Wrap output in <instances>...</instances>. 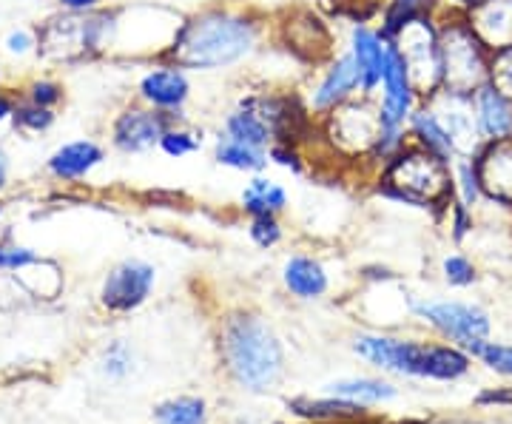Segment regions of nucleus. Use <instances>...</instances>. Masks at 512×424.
Here are the masks:
<instances>
[{
	"mask_svg": "<svg viewBox=\"0 0 512 424\" xmlns=\"http://www.w3.org/2000/svg\"><path fill=\"white\" fill-rule=\"evenodd\" d=\"M413 308L444 336L456 339L464 351L490 336V316L470 302H416Z\"/></svg>",
	"mask_w": 512,
	"mask_h": 424,
	"instance_id": "1a4fd4ad",
	"label": "nucleus"
},
{
	"mask_svg": "<svg viewBox=\"0 0 512 424\" xmlns=\"http://www.w3.org/2000/svg\"><path fill=\"white\" fill-rule=\"evenodd\" d=\"M467 20L490 52L512 49V0H481Z\"/></svg>",
	"mask_w": 512,
	"mask_h": 424,
	"instance_id": "a211bd4d",
	"label": "nucleus"
},
{
	"mask_svg": "<svg viewBox=\"0 0 512 424\" xmlns=\"http://www.w3.org/2000/svg\"><path fill=\"white\" fill-rule=\"evenodd\" d=\"M225 359L242 385L262 390L279 376L282 351L274 333L268 331L256 316H234L225 325Z\"/></svg>",
	"mask_w": 512,
	"mask_h": 424,
	"instance_id": "20e7f679",
	"label": "nucleus"
},
{
	"mask_svg": "<svg viewBox=\"0 0 512 424\" xmlns=\"http://www.w3.org/2000/svg\"><path fill=\"white\" fill-rule=\"evenodd\" d=\"M265 37L259 15L234 6H208L185 15L180 32L163 60L185 72H222L254 55Z\"/></svg>",
	"mask_w": 512,
	"mask_h": 424,
	"instance_id": "f257e3e1",
	"label": "nucleus"
},
{
	"mask_svg": "<svg viewBox=\"0 0 512 424\" xmlns=\"http://www.w3.org/2000/svg\"><path fill=\"white\" fill-rule=\"evenodd\" d=\"M251 240L259 245V248H274L276 242L282 240V225L276 217H251Z\"/></svg>",
	"mask_w": 512,
	"mask_h": 424,
	"instance_id": "4c0bfd02",
	"label": "nucleus"
},
{
	"mask_svg": "<svg viewBox=\"0 0 512 424\" xmlns=\"http://www.w3.org/2000/svg\"><path fill=\"white\" fill-rule=\"evenodd\" d=\"M171 123H174V117L151 109L146 103L128 106L117 114V120L111 126V143L123 154H146L151 148H160V137Z\"/></svg>",
	"mask_w": 512,
	"mask_h": 424,
	"instance_id": "9b49d317",
	"label": "nucleus"
},
{
	"mask_svg": "<svg viewBox=\"0 0 512 424\" xmlns=\"http://www.w3.org/2000/svg\"><path fill=\"white\" fill-rule=\"evenodd\" d=\"M453 197L470 211L478 203H484V188H481V177H478L476 157H456V163H453Z\"/></svg>",
	"mask_w": 512,
	"mask_h": 424,
	"instance_id": "bb28decb",
	"label": "nucleus"
},
{
	"mask_svg": "<svg viewBox=\"0 0 512 424\" xmlns=\"http://www.w3.org/2000/svg\"><path fill=\"white\" fill-rule=\"evenodd\" d=\"M439 46L444 92L473 94L490 80V57L493 52L478 40L467 15L439 12Z\"/></svg>",
	"mask_w": 512,
	"mask_h": 424,
	"instance_id": "7ed1b4c3",
	"label": "nucleus"
},
{
	"mask_svg": "<svg viewBox=\"0 0 512 424\" xmlns=\"http://www.w3.org/2000/svg\"><path fill=\"white\" fill-rule=\"evenodd\" d=\"M379 191L399 203L444 208L453 200V163L407 143L379 168Z\"/></svg>",
	"mask_w": 512,
	"mask_h": 424,
	"instance_id": "f03ea898",
	"label": "nucleus"
},
{
	"mask_svg": "<svg viewBox=\"0 0 512 424\" xmlns=\"http://www.w3.org/2000/svg\"><path fill=\"white\" fill-rule=\"evenodd\" d=\"M106 160V151L92 143V140H74L60 146L49 157V171L60 177V180H80L86 177L92 168H97Z\"/></svg>",
	"mask_w": 512,
	"mask_h": 424,
	"instance_id": "4be33fe9",
	"label": "nucleus"
},
{
	"mask_svg": "<svg viewBox=\"0 0 512 424\" xmlns=\"http://www.w3.org/2000/svg\"><path fill=\"white\" fill-rule=\"evenodd\" d=\"M356 351L365 353L370 362L384 365V368L427 376V351L430 348L416 345V342H399V339H387V336H365L356 342Z\"/></svg>",
	"mask_w": 512,
	"mask_h": 424,
	"instance_id": "f3484780",
	"label": "nucleus"
},
{
	"mask_svg": "<svg viewBox=\"0 0 512 424\" xmlns=\"http://www.w3.org/2000/svg\"><path fill=\"white\" fill-rule=\"evenodd\" d=\"M202 148V131L185 126L183 120H174L165 134L160 137V151L165 157H174V160H183V157H191Z\"/></svg>",
	"mask_w": 512,
	"mask_h": 424,
	"instance_id": "cd10ccee",
	"label": "nucleus"
},
{
	"mask_svg": "<svg viewBox=\"0 0 512 424\" xmlns=\"http://www.w3.org/2000/svg\"><path fill=\"white\" fill-rule=\"evenodd\" d=\"M433 111L439 114V120L444 123V129L453 140L456 148V157H476L478 151L484 148V134L478 126L476 106H473V94H458V92H444L433 94L430 100Z\"/></svg>",
	"mask_w": 512,
	"mask_h": 424,
	"instance_id": "9d476101",
	"label": "nucleus"
},
{
	"mask_svg": "<svg viewBox=\"0 0 512 424\" xmlns=\"http://www.w3.org/2000/svg\"><path fill=\"white\" fill-rule=\"evenodd\" d=\"M333 396H342V399H356V402H379V399H390L393 388L384 385V382H370V379H359V382H339V385H330Z\"/></svg>",
	"mask_w": 512,
	"mask_h": 424,
	"instance_id": "c756f323",
	"label": "nucleus"
},
{
	"mask_svg": "<svg viewBox=\"0 0 512 424\" xmlns=\"http://www.w3.org/2000/svg\"><path fill=\"white\" fill-rule=\"evenodd\" d=\"M478 402L481 405H487V402H512V396H507V393H484Z\"/></svg>",
	"mask_w": 512,
	"mask_h": 424,
	"instance_id": "c03bdc74",
	"label": "nucleus"
},
{
	"mask_svg": "<svg viewBox=\"0 0 512 424\" xmlns=\"http://www.w3.org/2000/svg\"><path fill=\"white\" fill-rule=\"evenodd\" d=\"M296 413L311 416V419H348L362 413L353 402H296Z\"/></svg>",
	"mask_w": 512,
	"mask_h": 424,
	"instance_id": "473e14b6",
	"label": "nucleus"
},
{
	"mask_svg": "<svg viewBox=\"0 0 512 424\" xmlns=\"http://www.w3.org/2000/svg\"><path fill=\"white\" fill-rule=\"evenodd\" d=\"M396 46L402 52L410 80L416 86L421 100H430L441 92L444 74H441V46H439V23L436 18H424L404 29L396 37Z\"/></svg>",
	"mask_w": 512,
	"mask_h": 424,
	"instance_id": "423d86ee",
	"label": "nucleus"
},
{
	"mask_svg": "<svg viewBox=\"0 0 512 424\" xmlns=\"http://www.w3.org/2000/svg\"><path fill=\"white\" fill-rule=\"evenodd\" d=\"M12 114H15V106H12V100L0 94V120H6V117H12Z\"/></svg>",
	"mask_w": 512,
	"mask_h": 424,
	"instance_id": "a18cd8bd",
	"label": "nucleus"
},
{
	"mask_svg": "<svg viewBox=\"0 0 512 424\" xmlns=\"http://www.w3.org/2000/svg\"><path fill=\"white\" fill-rule=\"evenodd\" d=\"M421 97L410 80L407 63L402 52L396 46V40H390L387 49V63H384L382 89L376 94V109H379V126L387 129H407L413 111L419 109Z\"/></svg>",
	"mask_w": 512,
	"mask_h": 424,
	"instance_id": "0eeeda50",
	"label": "nucleus"
},
{
	"mask_svg": "<svg viewBox=\"0 0 512 424\" xmlns=\"http://www.w3.org/2000/svg\"><path fill=\"white\" fill-rule=\"evenodd\" d=\"M37 46V40L32 32H26V29H18V32H12V35L6 37V49L12 52V55H26V52H32Z\"/></svg>",
	"mask_w": 512,
	"mask_h": 424,
	"instance_id": "a19ab883",
	"label": "nucleus"
},
{
	"mask_svg": "<svg viewBox=\"0 0 512 424\" xmlns=\"http://www.w3.org/2000/svg\"><path fill=\"white\" fill-rule=\"evenodd\" d=\"M37 254L29 251V248H0V268H9V271H18V268H26V265H35Z\"/></svg>",
	"mask_w": 512,
	"mask_h": 424,
	"instance_id": "ea45409f",
	"label": "nucleus"
},
{
	"mask_svg": "<svg viewBox=\"0 0 512 424\" xmlns=\"http://www.w3.org/2000/svg\"><path fill=\"white\" fill-rule=\"evenodd\" d=\"M285 285L291 288V294L302 296V299H316L328 291V274L316 259L293 257L285 265Z\"/></svg>",
	"mask_w": 512,
	"mask_h": 424,
	"instance_id": "a878e982",
	"label": "nucleus"
},
{
	"mask_svg": "<svg viewBox=\"0 0 512 424\" xmlns=\"http://www.w3.org/2000/svg\"><path fill=\"white\" fill-rule=\"evenodd\" d=\"M490 83L512 100V49H501L490 57Z\"/></svg>",
	"mask_w": 512,
	"mask_h": 424,
	"instance_id": "c9c22d12",
	"label": "nucleus"
},
{
	"mask_svg": "<svg viewBox=\"0 0 512 424\" xmlns=\"http://www.w3.org/2000/svg\"><path fill=\"white\" fill-rule=\"evenodd\" d=\"M439 15V0H384L382 15H379V32L387 40H396L404 29L424 18Z\"/></svg>",
	"mask_w": 512,
	"mask_h": 424,
	"instance_id": "b1692460",
	"label": "nucleus"
},
{
	"mask_svg": "<svg viewBox=\"0 0 512 424\" xmlns=\"http://www.w3.org/2000/svg\"><path fill=\"white\" fill-rule=\"evenodd\" d=\"M473 106H476L478 126L487 143L512 137V100L504 92H498L490 80L473 92Z\"/></svg>",
	"mask_w": 512,
	"mask_h": 424,
	"instance_id": "6ab92c4d",
	"label": "nucleus"
},
{
	"mask_svg": "<svg viewBox=\"0 0 512 424\" xmlns=\"http://www.w3.org/2000/svg\"><path fill=\"white\" fill-rule=\"evenodd\" d=\"M467 351L473 353L476 359H481L487 368L498 370V373H510L512 376V348L510 345H501V342H487L481 339L476 345H470Z\"/></svg>",
	"mask_w": 512,
	"mask_h": 424,
	"instance_id": "2f4dec72",
	"label": "nucleus"
},
{
	"mask_svg": "<svg viewBox=\"0 0 512 424\" xmlns=\"http://www.w3.org/2000/svg\"><path fill=\"white\" fill-rule=\"evenodd\" d=\"M202 419H205V407L197 399H177L157 410L160 424H202Z\"/></svg>",
	"mask_w": 512,
	"mask_h": 424,
	"instance_id": "7c9ffc66",
	"label": "nucleus"
},
{
	"mask_svg": "<svg viewBox=\"0 0 512 424\" xmlns=\"http://www.w3.org/2000/svg\"><path fill=\"white\" fill-rule=\"evenodd\" d=\"M222 134L234 137L239 143H248V146L265 148V151L276 143L274 129L268 126V120H265L256 109L245 106L242 100H239L237 109L225 114V120H222Z\"/></svg>",
	"mask_w": 512,
	"mask_h": 424,
	"instance_id": "5701e85b",
	"label": "nucleus"
},
{
	"mask_svg": "<svg viewBox=\"0 0 512 424\" xmlns=\"http://www.w3.org/2000/svg\"><path fill=\"white\" fill-rule=\"evenodd\" d=\"M476 277V265L464 257V254H450V257L444 259V279H447L450 285L467 288V285L476 282Z\"/></svg>",
	"mask_w": 512,
	"mask_h": 424,
	"instance_id": "e433bc0d",
	"label": "nucleus"
},
{
	"mask_svg": "<svg viewBox=\"0 0 512 424\" xmlns=\"http://www.w3.org/2000/svg\"><path fill=\"white\" fill-rule=\"evenodd\" d=\"M15 123H18L23 131H46L52 123H55V114L52 109H43V106H35V103H26V106H15Z\"/></svg>",
	"mask_w": 512,
	"mask_h": 424,
	"instance_id": "72a5a7b5",
	"label": "nucleus"
},
{
	"mask_svg": "<svg viewBox=\"0 0 512 424\" xmlns=\"http://www.w3.org/2000/svg\"><path fill=\"white\" fill-rule=\"evenodd\" d=\"M467 368H470V359H467V353H461L458 348L436 345V348L427 351V376L456 379L461 373H467Z\"/></svg>",
	"mask_w": 512,
	"mask_h": 424,
	"instance_id": "c85d7f7f",
	"label": "nucleus"
},
{
	"mask_svg": "<svg viewBox=\"0 0 512 424\" xmlns=\"http://www.w3.org/2000/svg\"><path fill=\"white\" fill-rule=\"evenodd\" d=\"M481 0H439V12H450V15H467L473 12Z\"/></svg>",
	"mask_w": 512,
	"mask_h": 424,
	"instance_id": "79ce46f5",
	"label": "nucleus"
},
{
	"mask_svg": "<svg viewBox=\"0 0 512 424\" xmlns=\"http://www.w3.org/2000/svg\"><path fill=\"white\" fill-rule=\"evenodd\" d=\"M356 97H362V89H359V69H356L350 52H342V55L330 57L328 66L319 74V80L308 89L305 106H308V111H311L316 120H322L325 114L336 111L339 106L356 100Z\"/></svg>",
	"mask_w": 512,
	"mask_h": 424,
	"instance_id": "6e6552de",
	"label": "nucleus"
},
{
	"mask_svg": "<svg viewBox=\"0 0 512 424\" xmlns=\"http://www.w3.org/2000/svg\"><path fill=\"white\" fill-rule=\"evenodd\" d=\"M319 134L342 160L367 163L379 137V109L373 97H356L319 120Z\"/></svg>",
	"mask_w": 512,
	"mask_h": 424,
	"instance_id": "39448f33",
	"label": "nucleus"
},
{
	"mask_svg": "<svg viewBox=\"0 0 512 424\" xmlns=\"http://www.w3.org/2000/svg\"><path fill=\"white\" fill-rule=\"evenodd\" d=\"M60 100H63V89L52 80H37L29 89V103L43 106V109H55Z\"/></svg>",
	"mask_w": 512,
	"mask_h": 424,
	"instance_id": "58836bf2",
	"label": "nucleus"
},
{
	"mask_svg": "<svg viewBox=\"0 0 512 424\" xmlns=\"http://www.w3.org/2000/svg\"><path fill=\"white\" fill-rule=\"evenodd\" d=\"M239 205L248 217H279L288 208V191L285 185L262 174H251V180L245 183L242 194H239Z\"/></svg>",
	"mask_w": 512,
	"mask_h": 424,
	"instance_id": "412c9836",
	"label": "nucleus"
},
{
	"mask_svg": "<svg viewBox=\"0 0 512 424\" xmlns=\"http://www.w3.org/2000/svg\"><path fill=\"white\" fill-rule=\"evenodd\" d=\"M214 163L222 168H231V171H242V174H262L271 160H268L265 148L239 143V140L220 131V137L214 143Z\"/></svg>",
	"mask_w": 512,
	"mask_h": 424,
	"instance_id": "393cba45",
	"label": "nucleus"
},
{
	"mask_svg": "<svg viewBox=\"0 0 512 424\" xmlns=\"http://www.w3.org/2000/svg\"><path fill=\"white\" fill-rule=\"evenodd\" d=\"M0 211H3V208H0Z\"/></svg>",
	"mask_w": 512,
	"mask_h": 424,
	"instance_id": "de8ad7c7",
	"label": "nucleus"
},
{
	"mask_svg": "<svg viewBox=\"0 0 512 424\" xmlns=\"http://www.w3.org/2000/svg\"><path fill=\"white\" fill-rule=\"evenodd\" d=\"M390 40L379 32V26H370L365 20H353L348 32V52L359 69V89L362 97H373L382 89L384 63H387Z\"/></svg>",
	"mask_w": 512,
	"mask_h": 424,
	"instance_id": "ddd939ff",
	"label": "nucleus"
},
{
	"mask_svg": "<svg viewBox=\"0 0 512 424\" xmlns=\"http://www.w3.org/2000/svg\"><path fill=\"white\" fill-rule=\"evenodd\" d=\"M137 94L151 109L163 111L174 120H183V111L191 100V77L177 63L163 60L140 77Z\"/></svg>",
	"mask_w": 512,
	"mask_h": 424,
	"instance_id": "f8f14e48",
	"label": "nucleus"
},
{
	"mask_svg": "<svg viewBox=\"0 0 512 424\" xmlns=\"http://www.w3.org/2000/svg\"><path fill=\"white\" fill-rule=\"evenodd\" d=\"M66 12H74V15H89L94 9H100L103 0H57Z\"/></svg>",
	"mask_w": 512,
	"mask_h": 424,
	"instance_id": "37998d69",
	"label": "nucleus"
},
{
	"mask_svg": "<svg viewBox=\"0 0 512 424\" xmlns=\"http://www.w3.org/2000/svg\"><path fill=\"white\" fill-rule=\"evenodd\" d=\"M407 137H410L413 146L424 148V151L436 154V157L447 160V163H456L453 140H450V134H447L444 123H441L439 114L433 111L430 103L421 100L419 109L413 111V117H410V123H407Z\"/></svg>",
	"mask_w": 512,
	"mask_h": 424,
	"instance_id": "aec40b11",
	"label": "nucleus"
},
{
	"mask_svg": "<svg viewBox=\"0 0 512 424\" xmlns=\"http://www.w3.org/2000/svg\"><path fill=\"white\" fill-rule=\"evenodd\" d=\"M484 200L512 208V137L490 140L476 154Z\"/></svg>",
	"mask_w": 512,
	"mask_h": 424,
	"instance_id": "2eb2a0df",
	"label": "nucleus"
},
{
	"mask_svg": "<svg viewBox=\"0 0 512 424\" xmlns=\"http://www.w3.org/2000/svg\"><path fill=\"white\" fill-rule=\"evenodd\" d=\"M282 35H285V46L291 49L296 57L305 60H330L333 57V37H330L328 23L322 18H316L313 12H293L282 23Z\"/></svg>",
	"mask_w": 512,
	"mask_h": 424,
	"instance_id": "dca6fc26",
	"label": "nucleus"
},
{
	"mask_svg": "<svg viewBox=\"0 0 512 424\" xmlns=\"http://www.w3.org/2000/svg\"><path fill=\"white\" fill-rule=\"evenodd\" d=\"M6 171H9V163H6V154L0 151V188L6 185Z\"/></svg>",
	"mask_w": 512,
	"mask_h": 424,
	"instance_id": "49530a36",
	"label": "nucleus"
},
{
	"mask_svg": "<svg viewBox=\"0 0 512 424\" xmlns=\"http://www.w3.org/2000/svg\"><path fill=\"white\" fill-rule=\"evenodd\" d=\"M268 160L274 163V166L288 168V171H302L305 163H308V157H305V151L302 146H296V143H282V140H276L274 146L268 148Z\"/></svg>",
	"mask_w": 512,
	"mask_h": 424,
	"instance_id": "f704fd0d",
	"label": "nucleus"
},
{
	"mask_svg": "<svg viewBox=\"0 0 512 424\" xmlns=\"http://www.w3.org/2000/svg\"><path fill=\"white\" fill-rule=\"evenodd\" d=\"M154 285V268L140 259H128L117 265L103 285V305L109 311H134L146 302Z\"/></svg>",
	"mask_w": 512,
	"mask_h": 424,
	"instance_id": "4468645a",
	"label": "nucleus"
}]
</instances>
